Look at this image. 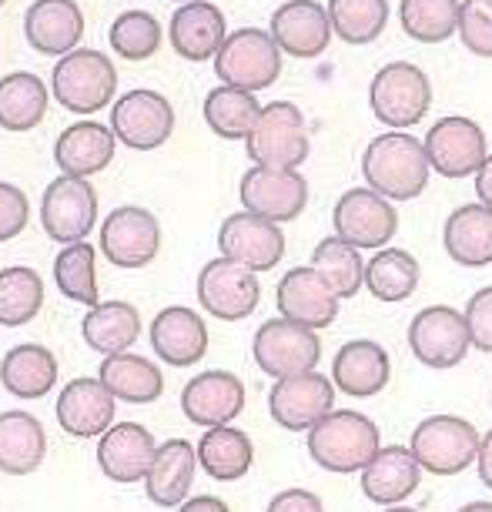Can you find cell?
Returning a JSON list of instances; mask_svg holds the SVG:
<instances>
[{"label":"cell","instance_id":"obj_1","mask_svg":"<svg viewBox=\"0 0 492 512\" xmlns=\"http://www.w3.org/2000/svg\"><path fill=\"white\" fill-rule=\"evenodd\" d=\"M429 171L432 164L426 158V144L405 131L379 134L362 154V178L389 201L419 198L429 185Z\"/></svg>","mask_w":492,"mask_h":512},{"label":"cell","instance_id":"obj_2","mask_svg":"<svg viewBox=\"0 0 492 512\" xmlns=\"http://www.w3.org/2000/svg\"><path fill=\"white\" fill-rule=\"evenodd\" d=\"M382 452L379 425L369 415L352 409H335L308 432V456L315 466L335 476H355Z\"/></svg>","mask_w":492,"mask_h":512},{"label":"cell","instance_id":"obj_3","mask_svg":"<svg viewBox=\"0 0 492 512\" xmlns=\"http://www.w3.org/2000/svg\"><path fill=\"white\" fill-rule=\"evenodd\" d=\"M118 91V71H114L111 57L91 47H77L74 54H67L57 61L51 71V94L54 101H61V108L74 114H94L104 104L114 101Z\"/></svg>","mask_w":492,"mask_h":512},{"label":"cell","instance_id":"obj_4","mask_svg":"<svg viewBox=\"0 0 492 512\" xmlns=\"http://www.w3.org/2000/svg\"><path fill=\"white\" fill-rule=\"evenodd\" d=\"M215 74L221 84L238 91H265L272 88L282 74V47L275 44L272 31L262 27H241V31L228 34L215 57Z\"/></svg>","mask_w":492,"mask_h":512},{"label":"cell","instance_id":"obj_5","mask_svg":"<svg viewBox=\"0 0 492 512\" xmlns=\"http://www.w3.org/2000/svg\"><path fill=\"white\" fill-rule=\"evenodd\" d=\"M482 436L476 425L459 415H429L412 432V456L422 466V472L432 476H459L479 459Z\"/></svg>","mask_w":492,"mask_h":512},{"label":"cell","instance_id":"obj_6","mask_svg":"<svg viewBox=\"0 0 492 512\" xmlns=\"http://www.w3.org/2000/svg\"><path fill=\"white\" fill-rule=\"evenodd\" d=\"M369 104L385 128H416L429 114L432 84L422 67L409 61H392L372 77Z\"/></svg>","mask_w":492,"mask_h":512},{"label":"cell","instance_id":"obj_7","mask_svg":"<svg viewBox=\"0 0 492 512\" xmlns=\"http://www.w3.org/2000/svg\"><path fill=\"white\" fill-rule=\"evenodd\" d=\"M248 158L258 168H278V171H295L298 164L308 158V124L302 108H295L292 101H272L262 108L255 131L245 141Z\"/></svg>","mask_w":492,"mask_h":512},{"label":"cell","instance_id":"obj_8","mask_svg":"<svg viewBox=\"0 0 492 512\" xmlns=\"http://www.w3.org/2000/svg\"><path fill=\"white\" fill-rule=\"evenodd\" d=\"M409 349L419 365L436 372L456 369L472 349L466 315L452 305H429L409 322Z\"/></svg>","mask_w":492,"mask_h":512},{"label":"cell","instance_id":"obj_9","mask_svg":"<svg viewBox=\"0 0 492 512\" xmlns=\"http://www.w3.org/2000/svg\"><path fill=\"white\" fill-rule=\"evenodd\" d=\"M255 365L272 379H292V375L315 372L322 362V342L312 328L295 325L288 318H268L255 332L252 342Z\"/></svg>","mask_w":492,"mask_h":512},{"label":"cell","instance_id":"obj_10","mask_svg":"<svg viewBox=\"0 0 492 512\" xmlns=\"http://www.w3.org/2000/svg\"><path fill=\"white\" fill-rule=\"evenodd\" d=\"M41 225L47 238L64 248L88 241L94 225H98V191L91 181L71 175L54 178L41 198Z\"/></svg>","mask_w":492,"mask_h":512},{"label":"cell","instance_id":"obj_11","mask_svg":"<svg viewBox=\"0 0 492 512\" xmlns=\"http://www.w3.org/2000/svg\"><path fill=\"white\" fill-rule=\"evenodd\" d=\"M111 131L124 148L154 151L175 134V108L158 91L134 88L111 108Z\"/></svg>","mask_w":492,"mask_h":512},{"label":"cell","instance_id":"obj_12","mask_svg":"<svg viewBox=\"0 0 492 512\" xmlns=\"http://www.w3.org/2000/svg\"><path fill=\"white\" fill-rule=\"evenodd\" d=\"M161 251V225L148 208L121 205L101 221V255L111 265L138 272L148 268Z\"/></svg>","mask_w":492,"mask_h":512},{"label":"cell","instance_id":"obj_13","mask_svg":"<svg viewBox=\"0 0 492 512\" xmlns=\"http://www.w3.org/2000/svg\"><path fill=\"white\" fill-rule=\"evenodd\" d=\"M426 158L442 178H469L479 175V168L489 158L486 131L472 118L449 114L426 131Z\"/></svg>","mask_w":492,"mask_h":512},{"label":"cell","instance_id":"obj_14","mask_svg":"<svg viewBox=\"0 0 492 512\" xmlns=\"http://www.w3.org/2000/svg\"><path fill=\"white\" fill-rule=\"evenodd\" d=\"M335 235L355 248H385L399 231V211L389 198H382L372 188H352L335 201L332 211Z\"/></svg>","mask_w":492,"mask_h":512},{"label":"cell","instance_id":"obj_15","mask_svg":"<svg viewBox=\"0 0 492 512\" xmlns=\"http://www.w3.org/2000/svg\"><path fill=\"white\" fill-rule=\"evenodd\" d=\"M268 412L288 432H312L335 412V382L322 372H302L278 379L268 392Z\"/></svg>","mask_w":492,"mask_h":512},{"label":"cell","instance_id":"obj_16","mask_svg":"<svg viewBox=\"0 0 492 512\" xmlns=\"http://www.w3.org/2000/svg\"><path fill=\"white\" fill-rule=\"evenodd\" d=\"M221 258L245 265L248 272H272L285 255V235L275 221L258 218L252 211H235L218 228Z\"/></svg>","mask_w":492,"mask_h":512},{"label":"cell","instance_id":"obj_17","mask_svg":"<svg viewBox=\"0 0 492 512\" xmlns=\"http://www.w3.org/2000/svg\"><path fill=\"white\" fill-rule=\"evenodd\" d=\"M198 302L208 315L221 322H241L262 302V285L258 275L245 265H235L228 258H215L198 272Z\"/></svg>","mask_w":492,"mask_h":512},{"label":"cell","instance_id":"obj_18","mask_svg":"<svg viewBox=\"0 0 492 512\" xmlns=\"http://www.w3.org/2000/svg\"><path fill=\"white\" fill-rule=\"evenodd\" d=\"M241 205L258 218H268L275 225L295 221L308 205V181L298 171L278 168H248L238 185Z\"/></svg>","mask_w":492,"mask_h":512},{"label":"cell","instance_id":"obj_19","mask_svg":"<svg viewBox=\"0 0 492 512\" xmlns=\"http://www.w3.org/2000/svg\"><path fill=\"white\" fill-rule=\"evenodd\" d=\"M241 409H245V382L235 372H198L181 389V412H185L191 425H201V429L231 425L241 415Z\"/></svg>","mask_w":492,"mask_h":512},{"label":"cell","instance_id":"obj_20","mask_svg":"<svg viewBox=\"0 0 492 512\" xmlns=\"http://www.w3.org/2000/svg\"><path fill=\"white\" fill-rule=\"evenodd\" d=\"M339 302L342 298L335 295V288L328 285L312 265L285 272L282 282H278V292H275L278 315L295 325L312 328V332L328 328L335 318H339Z\"/></svg>","mask_w":492,"mask_h":512},{"label":"cell","instance_id":"obj_21","mask_svg":"<svg viewBox=\"0 0 492 512\" xmlns=\"http://www.w3.org/2000/svg\"><path fill=\"white\" fill-rule=\"evenodd\" d=\"M114 409H118V399L98 375L67 382L54 405L61 429L74 439H101L114 425Z\"/></svg>","mask_w":492,"mask_h":512},{"label":"cell","instance_id":"obj_22","mask_svg":"<svg viewBox=\"0 0 492 512\" xmlns=\"http://www.w3.org/2000/svg\"><path fill=\"white\" fill-rule=\"evenodd\" d=\"M151 349L171 369H191L208 352V325L185 305H168L151 322Z\"/></svg>","mask_w":492,"mask_h":512},{"label":"cell","instance_id":"obj_23","mask_svg":"<svg viewBox=\"0 0 492 512\" xmlns=\"http://www.w3.org/2000/svg\"><path fill=\"white\" fill-rule=\"evenodd\" d=\"M154 456H158V442L138 422H114L98 442V466L118 486L148 479Z\"/></svg>","mask_w":492,"mask_h":512},{"label":"cell","instance_id":"obj_24","mask_svg":"<svg viewBox=\"0 0 492 512\" xmlns=\"http://www.w3.org/2000/svg\"><path fill=\"white\" fill-rule=\"evenodd\" d=\"M24 37L37 54L67 57L84 37V14L74 0H34L24 14Z\"/></svg>","mask_w":492,"mask_h":512},{"label":"cell","instance_id":"obj_25","mask_svg":"<svg viewBox=\"0 0 492 512\" xmlns=\"http://www.w3.org/2000/svg\"><path fill=\"white\" fill-rule=\"evenodd\" d=\"M332 17L318 0H285L272 14V37L285 54L318 57L332 41Z\"/></svg>","mask_w":492,"mask_h":512},{"label":"cell","instance_id":"obj_26","mask_svg":"<svg viewBox=\"0 0 492 512\" xmlns=\"http://www.w3.org/2000/svg\"><path fill=\"white\" fill-rule=\"evenodd\" d=\"M392 379L389 352L372 338H355L345 342L332 359V382L335 389L352 395V399H372Z\"/></svg>","mask_w":492,"mask_h":512},{"label":"cell","instance_id":"obj_27","mask_svg":"<svg viewBox=\"0 0 492 512\" xmlns=\"http://www.w3.org/2000/svg\"><path fill=\"white\" fill-rule=\"evenodd\" d=\"M114 148H118V138H114L111 128H104L98 121H77L61 131V138L54 144V161L61 175L88 181L108 168Z\"/></svg>","mask_w":492,"mask_h":512},{"label":"cell","instance_id":"obj_28","mask_svg":"<svg viewBox=\"0 0 492 512\" xmlns=\"http://www.w3.org/2000/svg\"><path fill=\"white\" fill-rule=\"evenodd\" d=\"M195 469H198V446H191L188 439L161 442L148 479H144V492H148L154 506L178 509L181 502H188V492L195 486Z\"/></svg>","mask_w":492,"mask_h":512},{"label":"cell","instance_id":"obj_29","mask_svg":"<svg viewBox=\"0 0 492 512\" xmlns=\"http://www.w3.org/2000/svg\"><path fill=\"white\" fill-rule=\"evenodd\" d=\"M228 41L225 14L208 0H195V4H181L171 14V47L185 61H208L218 57L221 44Z\"/></svg>","mask_w":492,"mask_h":512},{"label":"cell","instance_id":"obj_30","mask_svg":"<svg viewBox=\"0 0 492 512\" xmlns=\"http://www.w3.org/2000/svg\"><path fill=\"white\" fill-rule=\"evenodd\" d=\"M422 466L412 456V449L405 446H385L362 472V492L369 502L379 506H399L419 489Z\"/></svg>","mask_w":492,"mask_h":512},{"label":"cell","instance_id":"obj_31","mask_svg":"<svg viewBox=\"0 0 492 512\" xmlns=\"http://www.w3.org/2000/svg\"><path fill=\"white\" fill-rule=\"evenodd\" d=\"M47 432L37 415L11 409L0 412V472L7 476H31L44 466Z\"/></svg>","mask_w":492,"mask_h":512},{"label":"cell","instance_id":"obj_32","mask_svg":"<svg viewBox=\"0 0 492 512\" xmlns=\"http://www.w3.org/2000/svg\"><path fill=\"white\" fill-rule=\"evenodd\" d=\"M81 335H84V342H88V349L104 355V359H111V355L131 352V345L138 342L141 315L131 302L111 298V302L88 308V315L81 318Z\"/></svg>","mask_w":492,"mask_h":512},{"label":"cell","instance_id":"obj_33","mask_svg":"<svg viewBox=\"0 0 492 512\" xmlns=\"http://www.w3.org/2000/svg\"><path fill=\"white\" fill-rule=\"evenodd\" d=\"M442 245L449 258L462 268L492 265V208L486 205H462L446 218Z\"/></svg>","mask_w":492,"mask_h":512},{"label":"cell","instance_id":"obj_34","mask_svg":"<svg viewBox=\"0 0 492 512\" xmlns=\"http://www.w3.org/2000/svg\"><path fill=\"white\" fill-rule=\"evenodd\" d=\"M0 385L17 399H41L57 385V359L47 345L24 342L0 359Z\"/></svg>","mask_w":492,"mask_h":512},{"label":"cell","instance_id":"obj_35","mask_svg":"<svg viewBox=\"0 0 492 512\" xmlns=\"http://www.w3.org/2000/svg\"><path fill=\"white\" fill-rule=\"evenodd\" d=\"M98 379L108 385V392L114 395V399L128 402V405L158 402L161 392H164L161 369L151 359H144V355H134V352H121V355H111V359H104Z\"/></svg>","mask_w":492,"mask_h":512},{"label":"cell","instance_id":"obj_36","mask_svg":"<svg viewBox=\"0 0 492 512\" xmlns=\"http://www.w3.org/2000/svg\"><path fill=\"white\" fill-rule=\"evenodd\" d=\"M255 462V446L248 432L235 429V425H218V429H205L198 442V466L218 482H238L248 476Z\"/></svg>","mask_w":492,"mask_h":512},{"label":"cell","instance_id":"obj_37","mask_svg":"<svg viewBox=\"0 0 492 512\" xmlns=\"http://www.w3.org/2000/svg\"><path fill=\"white\" fill-rule=\"evenodd\" d=\"M47 84L37 74L17 71L0 77V128L4 131H34L47 118Z\"/></svg>","mask_w":492,"mask_h":512},{"label":"cell","instance_id":"obj_38","mask_svg":"<svg viewBox=\"0 0 492 512\" xmlns=\"http://www.w3.org/2000/svg\"><path fill=\"white\" fill-rule=\"evenodd\" d=\"M54 285L61 295L74 305H101V285H98V248L91 241H77L57 251L54 258Z\"/></svg>","mask_w":492,"mask_h":512},{"label":"cell","instance_id":"obj_39","mask_svg":"<svg viewBox=\"0 0 492 512\" xmlns=\"http://www.w3.org/2000/svg\"><path fill=\"white\" fill-rule=\"evenodd\" d=\"M419 262L405 248H382L365 262V288L379 302H405L419 288Z\"/></svg>","mask_w":492,"mask_h":512},{"label":"cell","instance_id":"obj_40","mask_svg":"<svg viewBox=\"0 0 492 512\" xmlns=\"http://www.w3.org/2000/svg\"><path fill=\"white\" fill-rule=\"evenodd\" d=\"M258 118H262V104L255 101V94L238 91V88H221L208 91L205 98V121L208 128L225 141H248V134L255 131Z\"/></svg>","mask_w":492,"mask_h":512},{"label":"cell","instance_id":"obj_41","mask_svg":"<svg viewBox=\"0 0 492 512\" xmlns=\"http://www.w3.org/2000/svg\"><path fill=\"white\" fill-rule=\"evenodd\" d=\"M44 308V278L27 265L0 268V325L21 328Z\"/></svg>","mask_w":492,"mask_h":512},{"label":"cell","instance_id":"obj_42","mask_svg":"<svg viewBox=\"0 0 492 512\" xmlns=\"http://www.w3.org/2000/svg\"><path fill=\"white\" fill-rule=\"evenodd\" d=\"M312 268L335 288L339 298H355L365 285V258L359 255V248L339 235L318 241L312 251Z\"/></svg>","mask_w":492,"mask_h":512},{"label":"cell","instance_id":"obj_43","mask_svg":"<svg viewBox=\"0 0 492 512\" xmlns=\"http://www.w3.org/2000/svg\"><path fill=\"white\" fill-rule=\"evenodd\" d=\"M459 0H402V31L419 44H442L459 31Z\"/></svg>","mask_w":492,"mask_h":512},{"label":"cell","instance_id":"obj_44","mask_svg":"<svg viewBox=\"0 0 492 512\" xmlns=\"http://www.w3.org/2000/svg\"><path fill=\"white\" fill-rule=\"evenodd\" d=\"M332 31L345 44H372L379 41L389 24V0H328Z\"/></svg>","mask_w":492,"mask_h":512},{"label":"cell","instance_id":"obj_45","mask_svg":"<svg viewBox=\"0 0 492 512\" xmlns=\"http://www.w3.org/2000/svg\"><path fill=\"white\" fill-rule=\"evenodd\" d=\"M108 41L124 61H148L161 47V24L148 11H124L111 24Z\"/></svg>","mask_w":492,"mask_h":512},{"label":"cell","instance_id":"obj_46","mask_svg":"<svg viewBox=\"0 0 492 512\" xmlns=\"http://www.w3.org/2000/svg\"><path fill=\"white\" fill-rule=\"evenodd\" d=\"M459 37L466 51L492 57V0H462Z\"/></svg>","mask_w":492,"mask_h":512},{"label":"cell","instance_id":"obj_47","mask_svg":"<svg viewBox=\"0 0 492 512\" xmlns=\"http://www.w3.org/2000/svg\"><path fill=\"white\" fill-rule=\"evenodd\" d=\"M462 315H466V325L472 335V349L492 355V285L479 288V292L469 298Z\"/></svg>","mask_w":492,"mask_h":512},{"label":"cell","instance_id":"obj_48","mask_svg":"<svg viewBox=\"0 0 492 512\" xmlns=\"http://www.w3.org/2000/svg\"><path fill=\"white\" fill-rule=\"evenodd\" d=\"M27 218H31L27 195L17 185L0 181V241H11L21 235L27 228Z\"/></svg>","mask_w":492,"mask_h":512},{"label":"cell","instance_id":"obj_49","mask_svg":"<svg viewBox=\"0 0 492 512\" xmlns=\"http://www.w3.org/2000/svg\"><path fill=\"white\" fill-rule=\"evenodd\" d=\"M265 512H325V502L308 489H282Z\"/></svg>","mask_w":492,"mask_h":512},{"label":"cell","instance_id":"obj_50","mask_svg":"<svg viewBox=\"0 0 492 512\" xmlns=\"http://www.w3.org/2000/svg\"><path fill=\"white\" fill-rule=\"evenodd\" d=\"M476 466H479V479H482V486H486L492 492V429L482 436V446H479V459H476Z\"/></svg>","mask_w":492,"mask_h":512},{"label":"cell","instance_id":"obj_51","mask_svg":"<svg viewBox=\"0 0 492 512\" xmlns=\"http://www.w3.org/2000/svg\"><path fill=\"white\" fill-rule=\"evenodd\" d=\"M178 512H231L228 502H221L218 496H195L188 502H181Z\"/></svg>","mask_w":492,"mask_h":512},{"label":"cell","instance_id":"obj_52","mask_svg":"<svg viewBox=\"0 0 492 512\" xmlns=\"http://www.w3.org/2000/svg\"><path fill=\"white\" fill-rule=\"evenodd\" d=\"M476 195H479V205L492 208V154H489L486 164H482L479 175H476Z\"/></svg>","mask_w":492,"mask_h":512},{"label":"cell","instance_id":"obj_53","mask_svg":"<svg viewBox=\"0 0 492 512\" xmlns=\"http://www.w3.org/2000/svg\"><path fill=\"white\" fill-rule=\"evenodd\" d=\"M459 512H492V502H466Z\"/></svg>","mask_w":492,"mask_h":512},{"label":"cell","instance_id":"obj_54","mask_svg":"<svg viewBox=\"0 0 492 512\" xmlns=\"http://www.w3.org/2000/svg\"><path fill=\"white\" fill-rule=\"evenodd\" d=\"M382 512H419V509H412V506H389V509H382Z\"/></svg>","mask_w":492,"mask_h":512},{"label":"cell","instance_id":"obj_55","mask_svg":"<svg viewBox=\"0 0 492 512\" xmlns=\"http://www.w3.org/2000/svg\"><path fill=\"white\" fill-rule=\"evenodd\" d=\"M178 4H195V0H178Z\"/></svg>","mask_w":492,"mask_h":512},{"label":"cell","instance_id":"obj_56","mask_svg":"<svg viewBox=\"0 0 492 512\" xmlns=\"http://www.w3.org/2000/svg\"><path fill=\"white\" fill-rule=\"evenodd\" d=\"M4 4H7V0H0V7H4Z\"/></svg>","mask_w":492,"mask_h":512}]
</instances>
